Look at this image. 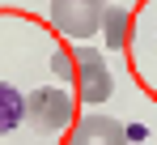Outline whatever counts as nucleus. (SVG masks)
Instances as JSON below:
<instances>
[{"instance_id": "f03ea898", "label": "nucleus", "mask_w": 157, "mask_h": 145, "mask_svg": "<svg viewBox=\"0 0 157 145\" xmlns=\"http://www.w3.org/2000/svg\"><path fill=\"white\" fill-rule=\"evenodd\" d=\"M21 120H26L38 137H59V132H68L72 120H77V98L68 94L64 85H38V90H30L26 102H21Z\"/></svg>"}, {"instance_id": "7ed1b4c3", "label": "nucleus", "mask_w": 157, "mask_h": 145, "mask_svg": "<svg viewBox=\"0 0 157 145\" xmlns=\"http://www.w3.org/2000/svg\"><path fill=\"white\" fill-rule=\"evenodd\" d=\"M51 9V22L59 34H72V39H89V34H98V26H102V0H51L47 4Z\"/></svg>"}, {"instance_id": "f257e3e1", "label": "nucleus", "mask_w": 157, "mask_h": 145, "mask_svg": "<svg viewBox=\"0 0 157 145\" xmlns=\"http://www.w3.org/2000/svg\"><path fill=\"white\" fill-rule=\"evenodd\" d=\"M51 64H55V72L64 68L68 77H72V85H77V94H72V98H77V102H85L89 111L115 94V77H110V68H106L102 51L85 47V43H81L72 56H55Z\"/></svg>"}, {"instance_id": "6e6552de", "label": "nucleus", "mask_w": 157, "mask_h": 145, "mask_svg": "<svg viewBox=\"0 0 157 145\" xmlns=\"http://www.w3.org/2000/svg\"><path fill=\"white\" fill-rule=\"evenodd\" d=\"M102 4H106V0H102Z\"/></svg>"}, {"instance_id": "0eeeda50", "label": "nucleus", "mask_w": 157, "mask_h": 145, "mask_svg": "<svg viewBox=\"0 0 157 145\" xmlns=\"http://www.w3.org/2000/svg\"><path fill=\"white\" fill-rule=\"evenodd\" d=\"M153 34H157V17H153Z\"/></svg>"}, {"instance_id": "20e7f679", "label": "nucleus", "mask_w": 157, "mask_h": 145, "mask_svg": "<svg viewBox=\"0 0 157 145\" xmlns=\"http://www.w3.org/2000/svg\"><path fill=\"white\" fill-rule=\"evenodd\" d=\"M68 145H132V137H128V128L115 120V115L85 111L68 128Z\"/></svg>"}, {"instance_id": "39448f33", "label": "nucleus", "mask_w": 157, "mask_h": 145, "mask_svg": "<svg viewBox=\"0 0 157 145\" xmlns=\"http://www.w3.org/2000/svg\"><path fill=\"white\" fill-rule=\"evenodd\" d=\"M128 26H132L128 9H119V4H106V9H102V26H98V34L106 39V47H110V51H119L123 43H128Z\"/></svg>"}, {"instance_id": "423d86ee", "label": "nucleus", "mask_w": 157, "mask_h": 145, "mask_svg": "<svg viewBox=\"0 0 157 145\" xmlns=\"http://www.w3.org/2000/svg\"><path fill=\"white\" fill-rule=\"evenodd\" d=\"M21 102H26V98L17 94L9 81H0V132H13V128L21 124Z\"/></svg>"}]
</instances>
